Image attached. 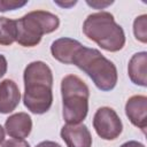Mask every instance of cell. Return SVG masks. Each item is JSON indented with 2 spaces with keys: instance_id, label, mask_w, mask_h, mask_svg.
Instances as JSON below:
<instances>
[{
  "instance_id": "4fadbf2b",
  "label": "cell",
  "mask_w": 147,
  "mask_h": 147,
  "mask_svg": "<svg viewBox=\"0 0 147 147\" xmlns=\"http://www.w3.org/2000/svg\"><path fill=\"white\" fill-rule=\"evenodd\" d=\"M17 25L15 20L0 17V45L9 46L16 41Z\"/></svg>"
},
{
  "instance_id": "5b68a950",
  "label": "cell",
  "mask_w": 147,
  "mask_h": 147,
  "mask_svg": "<svg viewBox=\"0 0 147 147\" xmlns=\"http://www.w3.org/2000/svg\"><path fill=\"white\" fill-rule=\"evenodd\" d=\"M16 41L23 47L37 46L42 36L55 31L60 25V20L55 14L46 10H33L16 21Z\"/></svg>"
},
{
  "instance_id": "9c48e42d",
  "label": "cell",
  "mask_w": 147,
  "mask_h": 147,
  "mask_svg": "<svg viewBox=\"0 0 147 147\" xmlns=\"http://www.w3.org/2000/svg\"><path fill=\"white\" fill-rule=\"evenodd\" d=\"M83 45L71 38H60L52 42L51 53L55 60L63 64H72V60Z\"/></svg>"
},
{
  "instance_id": "7c38bea8",
  "label": "cell",
  "mask_w": 147,
  "mask_h": 147,
  "mask_svg": "<svg viewBox=\"0 0 147 147\" xmlns=\"http://www.w3.org/2000/svg\"><path fill=\"white\" fill-rule=\"evenodd\" d=\"M127 72L131 82L136 85L147 86V53H136L129 61Z\"/></svg>"
},
{
  "instance_id": "52a82bcc",
  "label": "cell",
  "mask_w": 147,
  "mask_h": 147,
  "mask_svg": "<svg viewBox=\"0 0 147 147\" xmlns=\"http://www.w3.org/2000/svg\"><path fill=\"white\" fill-rule=\"evenodd\" d=\"M125 114L129 121L141 129L142 132L147 127V96L145 95H133L131 96L125 105Z\"/></svg>"
},
{
  "instance_id": "30bf717a",
  "label": "cell",
  "mask_w": 147,
  "mask_h": 147,
  "mask_svg": "<svg viewBox=\"0 0 147 147\" xmlns=\"http://www.w3.org/2000/svg\"><path fill=\"white\" fill-rule=\"evenodd\" d=\"M21 101V93L17 84L11 79L0 83V114H9L16 109Z\"/></svg>"
},
{
  "instance_id": "5bb4252c",
  "label": "cell",
  "mask_w": 147,
  "mask_h": 147,
  "mask_svg": "<svg viewBox=\"0 0 147 147\" xmlns=\"http://www.w3.org/2000/svg\"><path fill=\"white\" fill-rule=\"evenodd\" d=\"M133 33L137 40L144 44L147 42V15L146 14H142L134 20Z\"/></svg>"
},
{
  "instance_id": "8fae6325",
  "label": "cell",
  "mask_w": 147,
  "mask_h": 147,
  "mask_svg": "<svg viewBox=\"0 0 147 147\" xmlns=\"http://www.w3.org/2000/svg\"><path fill=\"white\" fill-rule=\"evenodd\" d=\"M5 129L9 137L14 139H24L32 130V119L26 113L13 114L6 119Z\"/></svg>"
},
{
  "instance_id": "7a4b0ae2",
  "label": "cell",
  "mask_w": 147,
  "mask_h": 147,
  "mask_svg": "<svg viewBox=\"0 0 147 147\" xmlns=\"http://www.w3.org/2000/svg\"><path fill=\"white\" fill-rule=\"evenodd\" d=\"M83 32L90 40L108 52H118L125 45L123 28L115 22L113 14L108 11L88 15L84 21Z\"/></svg>"
},
{
  "instance_id": "ba28073f",
  "label": "cell",
  "mask_w": 147,
  "mask_h": 147,
  "mask_svg": "<svg viewBox=\"0 0 147 147\" xmlns=\"http://www.w3.org/2000/svg\"><path fill=\"white\" fill-rule=\"evenodd\" d=\"M61 138L67 147H91L92 136L84 124H67L61 129Z\"/></svg>"
},
{
  "instance_id": "d6986e66",
  "label": "cell",
  "mask_w": 147,
  "mask_h": 147,
  "mask_svg": "<svg viewBox=\"0 0 147 147\" xmlns=\"http://www.w3.org/2000/svg\"><path fill=\"white\" fill-rule=\"evenodd\" d=\"M36 147H62L60 144L55 142V141H49V140H46V141H41L39 142Z\"/></svg>"
},
{
  "instance_id": "2e32d148",
  "label": "cell",
  "mask_w": 147,
  "mask_h": 147,
  "mask_svg": "<svg viewBox=\"0 0 147 147\" xmlns=\"http://www.w3.org/2000/svg\"><path fill=\"white\" fill-rule=\"evenodd\" d=\"M1 147H30V145L24 139H9L5 141Z\"/></svg>"
},
{
  "instance_id": "7402d4cb",
  "label": "cell",
  "mask_w": 147,
  "mask_h": 147,
  "mask_svg": "<svg viewBox=\"0 0 147 147\" xmlns=\"http://www.w3.org/2000/svg\"><path fill=\"white\" fill-rule=\"evenodd\" d=\"M5 134H6V133H5V129L0 125V145H1V144L3 142V140H5Z\"/></svg>"
},
{
  "instance_id": "ffe728a7",
  "label": "cell",
  "mask_w": 147,
  "mask_h": 147,
  "mask_svg": "<svg viewBox=\"0 0 147 147\" xmlns=\"http://www.w3.org/2000/svg\"><path fill=\"white\" fill-rule=\"evenodd\" d=\"M121 147H145V145L139 141H136V140H130V141L124 142Z\"/></svg>"
},
{
  "instance_id": "9a60e30c",
  "label": "cell",
  "mask_w": 147,
  "mask_h": 147,
  "mask_svg": "<svg viewBox=\"0 0 147 147\" xmlns=\"http://www.w3.org/2000/svg\"><path fill=\"white\" fill-rule=\"evenodd\" d=\"M28 1H18V0H0V11H8L18 9L25 6Z\"/></svg>"
},
{
  "instance_id": "8992f818",
  "label": "cell",
  "mask_w": 147,
  "mask_h": 147,
  "mask_svg": "<svg viewBox=\"0 0 147 147\" xmlns=\"http://www.w3.org/2000/svg\"><path fill=\"white\" fill-rule=\"evenodd\" d=\"M93 127L100 138L105 140H114L122 133L123 124L113 108L101 107L94 114Z\"/></svg>"
},
{
  "instance_id": "ac0fdd59",
  "label": "cell",
  "mask_w": 147,
  "mask_h": 147,
  "mask_svg": "<svg viewBox=\"0 0 147 147\" xmlns=\"http://www.w3.org/2000/svg\"><path fill=\"white\" fill-rule=\"evenodd\" d=\"M6 72H7V60L3 55L0 54V78H2Z\"/></svg>"
},
{
  "instance_id": "6da1fadb",
  "label": "cell",
  "mask_w": 147,
  "mask_h": 147,
  "mask_svg": "<svg viewBox=\"0 0 147 147\" xmlns=\"http://www.w3.org/2000/svg\"><path fill=\"white\" fill-rule=\"evenodd\" d=\"M24 106L33 114L41 115L49 110L53 102V74L42 61H33L24 69Z\"/></svg>"
},
{
  "instance_id": "277c9868",
  "label": "cell",
  "mask_w": 147,
  "mask_h": 147,
  "mask_svg": "<svg viewBox=\"0 0 147 147\" xmlns=\"http://www.w3.org/2000/svg\"><path fill=\"white\" fill-rule=\"evenodd\" d=\"M63 119L67 124H80L87 116L90 91L76 75H68L61 82Z\"/></svg>"
},
{
  "instance_id": "e0dca14e",
  "label": "cell",
  "mask_w": 147,
  "mask_h": 147,
  "mask_svg": "<svg viewBox=\"0 0 147 147\" xmlns=\"http://www.w3.org/2000/svg\"><path fill=\"white\" fill-rule=\"evenodd\" d=\"M86 3L88 5V6H91V7H93V8H95V9H103L105 7H107V6H109V5H111L113 3V1H107V2H100V1H98V0H95V1H86Z\"/></svg>"
},
{
  "instance_id": "44dd1931",
  "label": "cell",
  "mask_w": 147,
  "mask_h": 147,
  "mask_svg": "<svg viewBox=\"0 0 147 147\" xmlns=\"http://www.w3.org/2000/svg\"><path fill=\"white\" fill-rule=\"evenodd\" d=\"M56 5H59V6H62V7H70V6H74V5H76V2L77 1H70V2H68V3H62V2H60V1H54Z\"/></svg>"
},
{
  "instance_id": "3957f363",
  "label": "cell",
  "mask_w": 147,
  "mask_h": 147,
  "mask_svg": "<svg viewBox=\"0 0 147 147\" xmlns=\"http://www.w3.org/2000/svg\"><path fill=\"white\" fill-rule=\"evenodd\" d=\"M72 64L84 71L101 91H111L117 84V69L98 49L82 46L76 53Z\"/></svg>"
}]
</instances>
